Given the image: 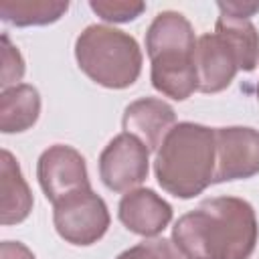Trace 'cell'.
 <instances>
[{
	"mask_svg": "<svg viewBox=\"0 0 259 259\" xmlns=\"http://www.w3.org/2000/svg\"><path fill=\"white\" fill-rule=\"evenodd\" d=\"M257 235L253 206L237 196L206 198L172 227V243L186 259H249Z\"/></svg>",
	"mask_w": 259,
	"mask_h": 259,
	"instance_id": "1",
	"label": "cell"
},
{
	"mask_svg": "<svg viewBox=\"0 0 259 259\" xmlns=\"http://www.w3.org/2000/svg\"><path fill=\"white\" fill-rule=\"evenodd\" d=\"M214 130L182 121L168 132L158 148L154 172L166 192L178 198H192L214 182Z\"/></svg>",
	"mask_w": 259,
	"mask_h": 259,
	"instance_id": "2",
	"label": "cell"
},
{
	"mask_svg": "<svg viewBox=\"0 0 259 259\" xmlns=\"http://www.w3.org/2000/svg\"><path fill=\"white\" fill-rule=\"evenodd\" d=\"M79 69L97 85L125 89L142 71V51L136 38L107 24H89L75 40Z\"/></svg>",
	"mask_w": 259,
	"mask_h": 259,
	"instance_id": "3",
	"label": "cell"
},
{
	"mask_svg": "<svg viewBox=\"0 0 259 259\" xmlns=\"http://www.w3.org/2000/svg\"><path fill=\"white\" fill-rule=\"evenodd\" d=\"M53 223L57 233L71 245H93L109 229L105 200L91 188L77 190L55 204Z\"/></svg>",
	"mask_w": 259,
	"mask_h": 259,
	"instance_id": "4",
	"label": "cell"
},
{
	"mask_svg": "<svg viewBox=\"0 0 259 259\" xmlns=\"http://www.w3.org/2000/svg\"><path fill=\"white\" fill-rule=\"evenodd\" d=\"M150 150L132 134L115 136L99 156V176L113 192H130L148 178Z\"/></svg>",
	"mask_w": 259,
	"mask_h": 259,
	"instance_id": "5",
	"label": "cell"
},
{
	"mask_svg": "<svg viewBox=\"0 0 259 259\" xmlns=\"http://www.w3.org/2000/svg\"><path fill=\"white\" fill-rule=\"evenodd\" d=\"M36 178L45 196L53 204L77 190L91 188L85 158L75 148L65 144H55L40 154Z\"/></svg>",
	"mask_w": 259,
	"mask_h": 259,
	"instance_id": "6",
	"label": "cell"
},
{
	"mask_svg": "<svg viewBox=\"0 0 259 259\" xmlns=\"http://www.w3.org/2000/svg\"><path fill=\"white\" fill-rule=\"evenodd\" d=\"M214 182L251 178L259 174V130L231 125L214 127Z\"/></svg>",
	"mask_w": 259,
	"mask_h": 259,
	"instance_id": "7",
	"label": "cell"
},
{
	"mask_svg": "<svg viewBox=\"0 0 259 259\" xmlns=\"http://www.w3.org/2000/svg\"><path fill=\"white\" fill-rule=\"evenodd\" d=\"M123 227L142 237L160 235L172 221V206L150 188H134L123 194L117 206Z\"/></svg>",
	"mask_w": 259,
	"mask_h": 259,
	"instance_id": "8",
	"label": "cell"
},
{
	"mask_svg": "<svg viewBox=\"0 0 259 259\" xmlns=\"http://www.w3.org/2000/svg\"><path fill=\"white\" fill-rule=\"evenodd\" d=\"M121 123L125 134L136 136L152 152L162 146L168 132L176 125V113L162 99L142 97L125 107Z\"/></svg>",
	"mask_w": 259,
	"mask_h": 259,
	"instance_id": "9",
	"label": "cell"
},
{
	"mask_svg": "<svg viewBox=\"0 0 259 259\" xmlns=\"http://www.w3.org/2000/svg\"><path fill=\"white\" fill-rule=\"evenodd\" d=\"M192 61L196 69L198 91L202 93H219L227 89L239 71L233 53L214 32L196 38Z\"/></svg>",
	"mask_w": 259,
	"mask_h": 259,
	"instance_id": "10",
	"label": "cell"
},
{
	"mask_svg": "<svg viewBox=\"0 0 259 259\" xmlns=\"http://www.w3.org/2000/svg\"><path fill=\"white\" fill-rule=\"evenodd\" d=\"M196 47V36L192 30V24L174 10H164L156 14L152 24L146 32V51L150 61L162 55L172 53H186L192 55Z\"/></svg>",
	"mask_w": 259,
	"mask_h": 259,
	"instance_id": "11",
	"label": "cell"
},
{
	"mask_svg": "<svg viewBox=\"0 0 259 259\" xmlns=\"http://www.w3.org/2000/svg\"><path fill=\"white\" fill-rule=\"evenodd\" d=\"M194 55V53H192ZM192 55L172 53L152 59V85L166 97L184 101L198 89Z\"/></svg>",
	"mask_w": 259,
	"mask_h": 259,
	"instance_id": "12",
	"label": "cell"
},
{
	"mask_svg": "<svg viewBox=\"0 0 259 259\" xmlns=\"http://www.w3.org/2000/svg\"><path fill=\"white\" fill-rule=\"evenodd\" d=\"M32 210V194L22 178L20 166L8 150H2L0 162V223H22Z\"/></svg>",
	"mask_w": 259,
	"mask_h": 259,
	"instance_id": "13",
	"label": "cell"
},
{
	"mask_svg": "<svg viewBox=\"0 0 259 259\" xmlns=\"http://www.w3.org/2000/svg\"><path fill=\"white\" fill-rule=\"evenodd\" d=\"M40 113V95L32 85L20 83L2 89L0 95V130L18 134L34 125Z\"/></svg>",
	"mask_w": 259,
	"mask_h": 259,
	"instance_id": "14",
	"label": "cell"
},
{
	"mask_svg": "<svg viewBox=\"0 0 259 259\" xmlns=\"http://www.w3.org/2000/svg\"><path fill=\"white\" fill-rule=\"evenodd\" d=\"M214 34L229 47L239 69L253 71L259 65V32L249 18L221 14Z\"/></svg>",
	"mask_w": 259,
	"mask_h": 259,
	"instance_id": "15",
	"label": "cell"
},
{
	"mask_svg": "<svg viewBox=\"0 0 259 259\" xmlns=\"http://www.w3.org/2000/svg\"><path fill=\"white\" fill-rule=\"evenodd\" d=\"M69 8V2L53 0H0V16L16 26L49 24L59 20Z\"/></svg>",
	"mask_w": 259,
	"mask_h": 259,
	"instance_id": "16",
	"label": "cell"
},
{
	"mask_svg": "<svg viewBox=\"0 0 259 259\" xmlns=\"http://www.w3.org/2000/svg\"><path fill=\"white\" fill-rule=\"evenodd\" d=\"M89 6L97 16H101L103 20H109V22L134 20L146 8L144 2H134V0H93Z\"/></svg>",
	"mask_w": 259,
	"mask_h": 259,
	"instance_id": "17",
	"label": "cell"
},
{
	"mask_svg": "<svg viewBox=\"0 0 259 259\" xmlns=\"http://www.w3.org/2000/svg\"><path fill=\"white\" fill-rule=\"evenodd\" d=\"M180 257L182 255L174 247L172 241L154 237V239H146V241L125 249L115 259H180Z\"/></svg>",
	"mask_w": 259,
	"mask_h": 259,
	"instance_id": "18",
	"label": "cell"
},
{
	"mask_svg": "<svg viewBox=\"0 0 259 259\" xmlns=\"http://www.w3.org/2000/svg\"><path fill=\"white\" fill-rule=\"evenodd\" d=\"M24 75V61L18 53V49L10 42L8 34H2V89H8L10 85H20L18 81Z\"/></svg>",
	"mask_w": 259,
	"mask_h": 259,
	"instance_id": "19",
	"label": "cell"
},
{
	"mask_svg": "<svg viewBox=\"0 0 259 259\" xmlns=\"http://www.w3.org/2000/svg\"><path fill=\"white\" fill-rule=\"evenodd\" d=\"M219 10H221V14L249 18L255 12H259V2H219Z\"/></svg>",
	"mask_w": 259,
	"mask_h": 259,
	"instance_id": "20",
	"label": "cell"
},
{
	"mask_svg": "<svg viewBox=\"0 0 259 259\" xmlns=\"http://www.w3.org/2000/svg\"><path fill=\"white\" fill-rule=\"evenodd\" d=\"M257 97H259V85H257Z\"/></svg>",
	"mask_w": 259,
	"mask_h": 259,
	"instance_id": "21",
	"label": "cell"
}]
</instances>
